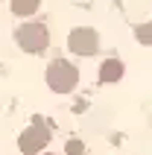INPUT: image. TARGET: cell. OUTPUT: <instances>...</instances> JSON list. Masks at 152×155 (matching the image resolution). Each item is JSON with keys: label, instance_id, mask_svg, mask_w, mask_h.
I'll list each match as a JSON object with an SVG mask.
<instances>
[{"label": "cell", "instance_id": "obj_1", "mask_svg": "<svg viewBox=\"0 0 152 155\" xmlns=\"http://www.w3.org/2000/svg\"><path fill=\"white\" fill-rule=\"evenodd\" d=\"M44 82H47V88L53 94H70L79 85V68L68 59H56L44 70Z\"/></svg>", "mask_w": 152, "mask_h": 155}, {"label": "cell", "instance_id": "obj_2", "mask_svg": "<svg viewBox=\"0 0 152 155\" xmlns=\"http://www.w3.org/2000/svg\"><path fill=\"white\" fill-rule=\"evenodd\" d=\"M15 44L24 53H41L50 47V29L41 21H26L15 29Z\"/></svg>", "mask_w": 152, "mask_h": 155}, {"label": "cell", "instance_id": "obj_3", "mask_svg": "<svg viewBox=\"0 0 152 155\" xmlns=\"http://www.w3.org/2000/svg\"><path fill=\"white\" fill-rule=\"evenodd\" d=\"M68 50L73 56H94L100 50V32L91 26H76L68 32Z\"/></svg>", "mask_w": 152, "mask_h": 155}, {"label": "cell", "instance_id": "obj_4", "mask_svg": "<svg viewBox=\"0 0 152 155\" xmlns=\"http://www.w3.org/2000/svg\"><path fill=\"white\" fill-rule=\"evenodd\" d=\"M47 143H50V132H47V126H41V120L26 126L21 132V138H18V149L24 155H41Z\"/></svg>", "mask_w": 152, "mask_h": 155}, {"label": "cell", "instance_id": "obj_5", "mask_svg": "<svg viewBox=\"0 0 152 155\" xmlns=\"http://www.w3.org/2000/svg\"><path fill=\"white\" fill-rule=\"evenodd\" d=\"M123 73H126V68H123V61L120 59H105L100 64V82H120L123 79Z\"/></svg>", "mask_w": 152, "mask_h": 155}, {"label": "cell", "instance_id": "obj_6", "mask_svg": "<svg viewBox=\"0 0 152 155\" xmlns=\"http://www.w3.org/2000/svg\"><path fill=\"white\" fill-rule=\"evenodd\" d=\"M9 6H12V12H15L18 18H29V15L38 12L41 0H9Z\"/></svg>", "mask_w": 152, "mask_h": 155}, {"label": "cell", "instance_id": "obj_7", "mask_svg": "<svg viewBox=\"0 0 152 155\" xmlns=\"http://www.w3.org/2000/svg\"><path fill=\"white\" fill-rule=\"evenodd\" d=\"M135 35H137V38H140V44H146V47H149V44H152V26H149V24L137 26V29H135Z\"/></svg>", "mask_w": 152, "mask_h": 155}, {"label": "cell", "instance_id": "obj_8", "mask_svg": "<svg viewBox=\"0 0 152 155\" xmlns=\"http://www.w3.org/2000/svg\"><path fill=\"white\" fill-rule=\"evenodd\" d=\"M64 152H68V155H82L85 152V147H82V140H68V143H64Z\"/></svg>", "mask_w": 152, "mask_h": 155}, {"label": "cell", "instance_id": "obj_9", "mask_svg": "<svg viewBox=\"0 0 152 155\" xmlns=\"http://www.w3.org/2000/svg\"><path fill=\"white\" fill-rule=\"evenodd\" d=\"M41 155H53V152H41Z\"/></svg>", "mask_w": 152, "mask_h": 155}]
</instances>
